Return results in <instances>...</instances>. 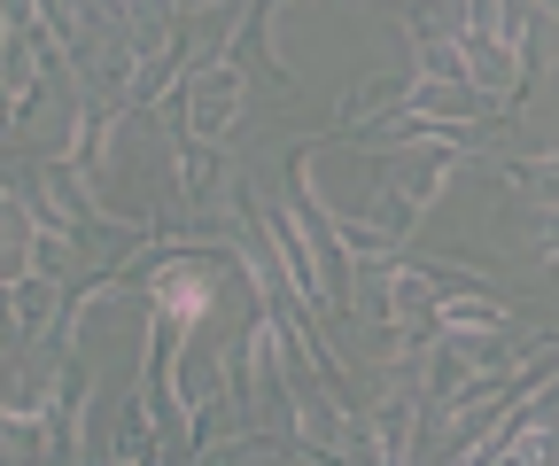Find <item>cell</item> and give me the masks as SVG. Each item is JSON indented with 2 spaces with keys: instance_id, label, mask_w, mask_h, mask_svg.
<instances>
[{
  "instance_id": "cell-1",
  "label": "cell",
  "mask_w": 559,
  "mask_h": 466,
  "mask_svg": "<svg viewBox=\"0 0 559 466\" xmlns=\"http://www.w3.org/2000/svg\"><path fill=\"white\" fill-rule=\"evenodd\" d=\"M164 303H171L179 319H194V311H202V288H194V280H171V288H164Z\"/></svg>"
}]
</instances>
